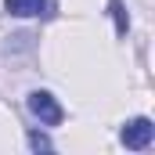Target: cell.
Segmentation results:
<instances>
[{
    "instance_id": "obj_1",
    "label": "cell",
    "mask_w": 155,
    "mask_h": 155,
    "mask_svg": "<svg viewBox=\"0 0 155 155\" xmlns=\"http://www.w3.org/2000/svg\"><path fill=\"white\" fill-rule=\"evenodd\" d=\"M29 112H33L40 123H47V126H58V123H61V116H65V112H61V105H58L47 90L29 94Z\"/></svg>"
},
{
    "instance_id": "obj_2",
    "label": "cell",
    "mask_w": 155,
    "mask_h": 155,
    "mask_svg": "<svg viewBox=\"0 0 155 155\" xmlns=\"http://www.w3.org/2000/svg\"><path fill=\"white\" fill-rule=\"evenodd\" d=\"M119 137H123V144H126V148H134V152H141V148H148V144H152V137H155V126H152V119H130V123H126V126H123V134H119Z\"/></svg>"
},
{
    "instance_id": "obj_3",
    "label": "cell",
    "mask_w": 155,
    "mask_h": 155,
    "mask_svg": "<svg viewBox=\"0 0 155 155\" xmlns=\"http://www.w3.org/2000/svg\"><path fill=\"white\" fill-rule=\"evenodd\" d=\"M51 0H4V11L15 15V18H36V15H51Z\"/></svg>"
},
{
    "instance_id": "obj_4",
    "label": "cell",
    "mask_w": 155,
    "mask_h": 155,
    "mask_svg": "<svg viewBox=\"0 0 155 155\" xmlns=\"http://www.w3.org/2000/svg\"><path fill=\"white\" fill-rule=\"evenodd\" d=\"M112 18H116V33L123 36V33L130 29V18H126V7H123V0H112Z\"/></svg>"
},
{
    "instance_id": "obj_5",
    "label": "cell",
    "mask_w": 155,
    "mask_h": 155,
    "mask_svg": "<svg viewBox=\"0 0 155 155\" xmlns=\"http://www.w3.org/2000/svg\"><path fill=\"white\" fill-rule=\"evenodd\" d=\"M29 144H33L36 152H51V137H47V134H40V130L29 134Z\"/></svg>"
}]
</instances>
